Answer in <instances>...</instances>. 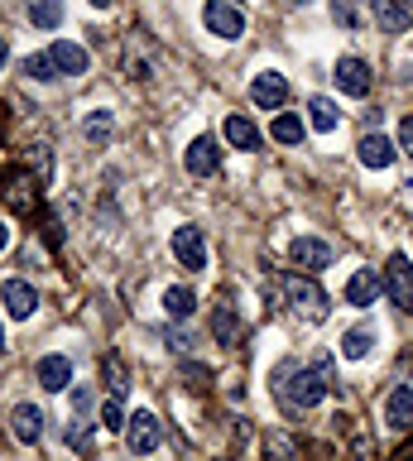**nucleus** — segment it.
Instances as JSON below:
<instances>
[{"instance_id": "nucleus-8", "label": "nucleus", "mask_w": 413, "mask_h": 461, "mask_svg": "<svg viewBox=\"0 0 413 461\" xmlns=\"http://www.w3.org/2000/svg\"><path fill=\"white\" fill-rule=\"evenodd\" d=\"M365 5L375 14L380 34H390V39H399L413 24V0H365Z\"/></svg>"}, {"instance_id": "nucleus-20", "label": "nucleus", "mask_w": 413, "mask_h": 461, "mask_svg": "<svg viewBox=\"0 0 413 461\" xmlns=\"http://www.w3.org/2000/svg\"><path fill=\"white\" fill-rule=\"evenodd\" d=\"M355 154H361L365 168H390L394 164V140L390 135H365L361 144H355Z\"/></svg>"}, {"instance_id": "nucleus-22", "label": "nucleus", "mask_w": 413, "mask_h": 461, "mask_svg": "<svg viewBox=\"0 0 413 461\" xmlns=\"http://www.w3.org/2000/svg\"><path fill=\"white\" fill-rule=\"evenodd\" d=\"M308 135V125H303V115H293V111H279L274 121H269V140L274 144H303Z\"/></svg>"}, {"instance_id": "nucleus-40", "label": "nucleus", "mask_w": 413, "mask_h": 461, "mask_svg": "<svg viewBox=\"0 0 413 461\" xmlns=\"http://www.w3.org/2000/svg\"><path fill=\"white\" fill-rule=\"evenodd\" d=\"M5 245H10V226L0 221V250H5Z\"/></svg>"}, {"instance_id": "nucleus-16", "label": "nucleus", "mask_w": 413, "mask_h": 461, "mask_svg": "<svg viewBox=\"0 0 413 461\" xmlns=\"http://www.w3.org/2000/svg\"><path fill=\"white\" fill-rule=\"evenodd\" d=\"M5 202H10V207H15L20 216H34L39 212V193H34V178H30V173H10V178H5Z\"/></svg>"}, {"instance_id": "nucleus-37", "label": "nucleus", "mask_w": 413, "mask_h": 461, "mask_svg": "<svg viewBox=\"0 0 413 461\" xmlns=\"http://www.w3.org/2000/svg\"><path fill=\"white\" fill-rule=\"evenodd\" d=\"M394 461H413V442H404V447H399V452H394Z\"/></svg>"}, {"instance_id": "nucleus-18", "label": "nucleus", "mask_w": 413, "mask_h": 461, "mask_svg": "<svg viewBox=\"0 0 413 461\" xmlns=\"http://www.w3.org/2000/svg\"><path fill=\"white\" fill-rule=\"evenodd\" d=\"M380 294H384V279L375 269H361V274H351V279H346V303H351V308H370Z\"/></svg>"}, {"instance_id": "nucleus-3", "label": "nucleus", "mask_w": 413, "mask_h": 461, "mask_svg": "<svg viewBox=\"0 0 413 461\" xmlns=\"http://www.w3.org/2000/svg\"><path fill=\"white\" fill-rule=\"evenodd\" d=\"M384 294H390V303L399 312H409L413 317V259L409 255H390L384 259Z\"/></svg>"}, {"instance_id": "nucleus-28", "label": "nucleus", "mask_w": 413, "mask_h": 461, "mask_svg": "<svg viewBox=\"0 0 413 461\" xmlns=\"http://www.w3.org/2000/svg\"><path fill=\"white\" fill-rule=\"evenodd\" d=\"M265 461H298V442L283 432H265Z\"/></svg>"}, {"instance_id": "nucleus-13", "label": "nucleus", "mask_w": 413, "mask_h": 461, "mask_svg": "<svg viewBox=\"0 0 413 461\" xmlns=\"http://www.w3.org/2000/svg\"><path fill=\"white\" fill-rule=\"evenodd\" d=\"M250 101L265 111H283V101H289V77H283V72H260V77L250 82Z\"/></svg>"}, {"instance_id": "nucleus-25", "label": "nucleus", "mask_w": 413, "mask_h": 461, "mask_svg": "<svg viewBox=\"0 0 413 461\" xmlns=\"http://www.w3.org/2000/svg\"><path fill=\"white\" fill-rule=\"evenodd\" d=\"M211 337H217V346H236V337H240V317H236V308H211Z\"/></svg>"}, {"instance_id": "nucleus-4", "label": "nucleus", "mask_w": 413, "mask_h": 461, "mask_svg": "<svg viewBox=\"0 0 413 461\" xmlns=\"http://www.w3.org/2000/svg\"><path fill=\"white\" fill-rule=\"evenodd\" d=\"M159 442H164L159 418H154L149 409H135V413H130V423H125V447H130V456H149V452H159Z\"/></svg>"}, {"instance_id": "nucleus-15", "label": "nucleus", "mask_w": 413, "mask_h": 461, "mask_svg": "<svg viewBox=\"0 0 413 461\" xmlns=\"http://www.w3.org/2000/svg\"><path fill=\"white\" fill-rule=\"evenodd\" d=\"M384 423L394 432H413V389L409 384L390 389V399H384Z\"/></svg>"}, {"instance_id": "nucleus-23", "label": "nucleus", "mask_w": 413, "mask_h": 461, "mask_svg": "<svg viewBox=\"0 0 413 461\" xmlns=\"http://www.w3.org/2000/svg\"><path fill=\"white\" fill-rule=\"evenodd\" d=\"M308 125L318 130V135H332V130L341 125L337 101H327V96H308Z\"/></svg>"}, {"instance_id": "nucleus-24", "label": "nucleus", "mask_w": 413, "mask_h": 461, "mask_svg": "<svg viewBox=\"0 0 413 461\" xmlns=\"http://www.w3.org/2000/svg\"><path fill=\"white\" fill-rule=\"evenodd\" d=\"M102 380H106V389H111V399H125V394H130V370H125V360H121L116 351L102 360Z\"/></svg>"}, {"instance_id": "nucleus-21", "label": "nucleus", "mask_w": 413, "mask_h": 461, "mask_svg": "<svg viewBox=\"0 0 413 461\" xmlns=\"http://www.w3.org/2000/svg\"><path fill=\"white\" fill-rule=\"evenodd\" d=\"M226 144H236V149H246V154L260 149V130H255L250 115H226Z\"/></svg>"}, {"instance_id": "nucleus-33", "label": "nucleus", "mask_w": 413, "mask_h": 461, "mask_svg": "<svg viewBox=\"0 0 413 461\" xmlns=\"http://www.w3.org/2000/svg\"><path fill=\"white\" fill-rule=\"evenodd\" d=\"M332 20H337L341 29H361V14H355L351 0H332Z\"/></svg>"}, {"instance_id": "nucleus-12", "label": "nucleus", "mask_w": 413, "mask_h": 461, "mask_svg": "<svg viewBox=\"0 0 413 461\" xmlns=\"http://www.w3.org/2000/svg\"><path fill=\"white\" fill-rule=\"evenodd\" d=\"M34 380L44 394H63V389H73V360L67 356H44L34 366Z\"/></svg>"}, {"instance_id": "nucleus-42", "label": "nucleus", "mask_w": 413, "mask_h": 461, "mask_svg": "<svg viewBox=\"0 0 413 461\" xmlns=\"http://www.w3.org/2000/svg\"><path fill=\"white\" fill-rule=\"evenodd\" d=\"M293 5H303V0H293Z\"/></svg>"}, {"instance_id": "nucleus-32", "label": "nucleus", "mask_w": 413, "mask_h": 461, "mask_svg": "<svg viewBox=\"0 0 413 461\" xmlns=\"http://www.w3.org/2000/svg\"><path fill=\"white\" fill-rule=\"evenodd\" d=\"M82 130H87V140H96V144H102V140H111V111H92V115H87V125H82Z\"/></svg>"}, {"instance_id": "nucleus-19", "label": "nucleus", "mask_w": 413, "mask_h": 461, "mask_svg": "<svg viewBox=\"0 0 413 461\" xmlns=\"http://www.w3.org/2000/svg\"><path fill=\"white\" fill-rule=\"evenodd\" d=\"M164 317H168V322H188V317L197 312V294H193V288L188 284H174V288H164Z\"/></svg>"}, {"instance_id": "nucleus-14", "label": "nucleus", "mask_w": 413, "mask_h": 461, "mask_svg": "<svg viewBox=\"0 0 413 461\" xmlns=\"http://www.w3.org/2000/svg\"><path fill=\"white\" fill-rule=\"evenodd\" d=\"M49 58H53V68H58V77H82V72L92 68V53L82 49V43H67V39H53Z\"/></svg>"}, {"instance_id": "nucleus-17", "label": "nucleus", "mask_w": 413, "mask_h": 461, "mask_svg": "<svg viewBox=\"0 0 413 461\" xmlns=\"http://www.w3.org/2000/svg\"><path fill=\"white\" fill-rule=\"evenodd\" d=\"M10 432H15V442L44 438V413H39V403H15V409H10Z\"/></svg>"}, {"instance_id": "nucleus-34", "label": "nucleus", "mask_w": 413, "mask_h": 461, "mask_svg": "<svg viewBox=\"0 0 413 461\" xmlns=\"http://www.w3.org/2000/svg\"><path fill=\"white\" fill-rule=\"evenodd\" d=\"M92 409H96V394H92V384H77V389H73V413H77V418H87Z\"/></svg>"}, {"instance_id": "nucleus-11", "label": "nucleus", "mask_w": 413, "mask_h": 461, "mask_svg": "<svg viewBox=\"0 0 413 461\" xmlns=\"http://www.w3.org/2000/svg\"><path fill=\"white\" fill-rule=\"evenodd\" d=\"M332 77H337V86H341V92H346V96H355V101H361V96L370 92V63H365V58H355V53L337 58Z\"/></svg>"}, {"instance_id": "nucleus-39", "label": "nucleus", "mask_w": 413, "mask_h": 461, "mask_svg": "<svg viewBox=\"0 0 413 461\" xmlns=\"http://www.w3.org/2000/svg\"><path fill=\"white\" fill-rule=\"evenodd\" d=\"M87 5H92V10H111L116 0H87Z\"/></svg>"}, {"instance_id": "nucleus-27", "label": "nucleus", "mask_w": 413, "mask_h": 461, "mask_svg": "<svg viewBox=\"0 0 413 461\" xmlns=\"http://www.w3.org/2000/svg\"><path fill=\"white\" fill-rule=\"evenodd\" d=\"M67 447H73L77 456H92L96 452V428L87 423V418H73V423H67Z\"/></svg>"}, {"instance_id": "nucleus-5", "label": "nucleus", "mask_w": 413, "mask_h": 461, "mask_svg": "<svg viewBox=\"0 0 413 461\" xmlns=\"http://www.w3.org/2000/svg\"><path fill=\"white\" fill-rule=\"evenodd\" d=\"M202 24L217 39H240V34H246V10H240L236 0H207V5H202Z\"/></svg>"}, {"instance_id": "nucleus-9", "label": "nucleus", "mask_w": 413, "mask_h": 461, "mask_svg": "<svg viewBox=\"0 0 413 461\" xmlns=\"http://www.w3.org/2000/svg\"><path fill=\"white\" fill-rule=\"evenodd\" d=\"M183 168H188L193 178H211V173L221 168V144L211 140V135H197L188 144V154H183Z\"/></svg>"}, {"instance_id": "nucleus-43", "label": "nucleus", "mask_w": 413, "mask_h": 461, "mask_svg": "<svg viewBox=\"0 0 413 461\" xmlns=\"http://www.w3.org/2000/svg\"><path fill=\"white\" fill-rule=\"evenodd\" d=\"M236 5H240V0H236Z\"/></svg>"}, {"instance_id": "nucleus-2", "label": "nucleus", "mask_w": 413, "mask_h": 461, "mask_svg": "<svg viewBox=\"0 0 413 461\" xmlns=\"http://www.w3.org/2000/svg\"><path fill=\"white\" fill-rule=\"evenodd\" d=\"M283 298H289V308L298 317H327L332 312V298H327V288L312 279V274H283Z\"/></svg>"}, {"instance_id": "nucleus-26", "label": "nucleus", "mask_w": 413, "mask_h": 461, "mask_svg": "<svg viewBox=\"0 0 413 461\" xmlns=\"http://www.w3.org/2000/svg\"><path fill=\"white\" fill-rule=\"evenodd\" d=\"M375 351V331L370 327H351L346 337H341V360H365Z\"/></svg>"}, {"instance_id": "nucleus-41", "label": "nucleus", "mask_w": 413, "mask_h": 461, "mask_svg": "<svg viewBox=\"0 0 413 461\" xmlns=\"http://www.w3.org/2000/svg\"><path fill=\"white\" fill-rule=\"evenodd\" d=\"M0 351H5V331H0Z\"/></svg>"}, {"instance_id": "nucleus-31", "label": "nucleus", "mask_w": 413, "mask_h": 461, "mask_svg": "<svg viewBox=\"0 0 413 461\" xmlns=\"http://www.w3.org/2000/svg\"><path fill=\"white\" fill-rule=\"evenodd\" d=\"M125 423H130V418H125V403H121V399H106V403H102V428L125 432Z\"/></svg>"}, {"instance_id": "nucleus-6", "label": "nucleus", "mask_w": 413, "mask_h": 461, "mask_svg": "<svg viewBox=\"0 0 413 461\" xmlns=\"http://www.w3.org/2000/svg\"><path fill=\"white\" fill-rule=\"evenodd\" d=\"M174 255H178V265L188 269V274H202L207 269V236H202V226H178L174 230Z\"/></svg>"}, {"instance_id": "nucleus-30", "label": "nucleus", "mask_w": 413, "mask_h": 461, "mask_svg": "<svg viewBox=\"0 0 413 461\" xmlns=\"http://www.w3.org/2000/svg\"><path fill=\"white\" fill-rule=\"evenodd\" d=\"M24 72H30L34 82H53V77H58V68H53L49 53H30V58H24Z\"/></svg>"}, {"instance_id": "nucleus-35", "label": "nucleus", "mask_w": 413, "mask_h": 461, "mask_svg": "<svg viewBox=\"0 0 413 461\" xmlns=\"http://www.w3.org/2000/svg\"><path fill=\"white\" fill-rule=\"evenodd\" d=\"M399 149L413 158V115H404V121H399Z\"/></svg>"}, {"instance_id": "nucleus-38", "label": "nucleus", "mask_w": 413, "mask_h": 461, "mask_svg": "<svg viewBox=\"0 0 413 461\" xmlns=\"http://www.w3.org/2000/svg\"><path fill=\"white\" fill-rule=\"evenodd\" d=\"M5 63H10V43L0 39V68H5Z\"/></svg>"}, {"instance_id": "nucleus-1", "label": "nucleus", "mask_w": 413, "mask_h": 461, "mask_svg": "<svg viewBox=\"0 0 413 461\" xmlns=\"http://www.w3.org/2000/svg\"><path fill=\"white\" fill-rule=\"evenodd\" d=\"M269 380H274V399L289 403V409H318V403L332 394V366H327V360H312V366L279 360Z\"/></svg>"}, {"instance_id": "nucleus-10", "label": "nucleus", "mask_w": 413, "mask_h": 461, "mask_svg": "<svg viewBox=\"0 0 413 461\" xmlns=\"http://www.w3.org/2000/svg\"><path fill=\"white\" fill-rule=\"evenodd\" d=\"M0 308H5V317H15V322L34 317V308H39L34 284H24V279H5V284H0Z\"/></svg>"}, {"instance_id": "nucleus-7", "label": "nucleus", "mask_w": 413, "mask_h": 461, "mask_svg": "<svg viewBox=\"0 0 413 461\" xmlns=\"http://www.w3.org/2000/svg\"><path fill=\"white\" fill-rule=\"evenodd\" d=\"M289 259L298 269H327L337 259V250H332V240H322V236H293L289 240Z\"/></svg>"}, {"instance_id": "nucleus-36", "label": "nucleus", "mask_w": 413, "mask_h": 461, "mask_svg": "<svg viewBox=\"0 0 413 461\" xmlns=\"http://www.w3.org/2000/svg\"><path fill=\"white\" fill-rule=\"evenodd\" d=\"M168 346L174 351H193V331H168Z\"/></svg>"}, {"instance_id": "nucleus-29", "label": "nucleus", "mask_w": 413, "mask_h": 461, "mask_svg": "<svg viewBox=\"0 0 413 461\" xmlns=\"http://www.w3.org/2000/svg\"><path fill=\"white\" fill-rule=\"evenodd\" d=\"M30 20L39 29H58L63 24V5L58 0H30Z\"/></svg>"}]
</instances>
